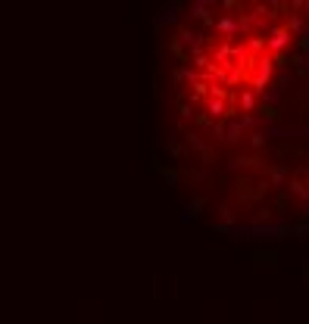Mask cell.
I'll use <instances>...</instances> for the list:
<instances>
[{
	"label": "cell",
	"instance_id": "9",
	"mask_svg": "<svg viewBox=\"0 0 309 324\" xmlns=\"http://www.w3.org/2000/svg\"><path fill=\"white\" fill-rule=\"evenodd\" d=\"M206 109H210V115H213V119H225L231 106L225 103V100H210V103H206Z\"/></svg>",
	"mask_w": 309,
	"mask_h": 324
},
{
	"label": "cell",
	"instance_id": "18",
	"mask_svg": "<svg viewBox=\"0 0 309 324\" xmlns=\"http://www.w3.org/2000/svg\"><path fill=\"white\" fill-rule=\"evenodd\" d=\"M300 53H306V56H309V28L300 35Z\"/></svg>",
	"mask_w": 309,
	"mask_h": 324
},
{
	"label": "cell",
	"instance_id": "15",
	"mask_svg": "<svg viewBox=\"0 0 309 324\" xmlns=\"http://www.w3.org/2000/svg\"><path fill=\"white\" fill-rule=\"evenodd\" d=\"M210 100H231V94H228V87H225V84L213 81V84H210Z\"/></svg>",
	"mask_w": 309,
	"mask_h": 324
},
{
	"label": "cell",
	"instance_id": "5",
	"mask_svg": "<svg viewBox=\"0 0 309 324\" xmlns=\"http://www.w3.org/2000/svg\"><path fill=\"white\" fill-rule=\"evenodd\" d=\"M203 32H194V28H185L182 35H178V41H182V44H188L191 50H200V44H203Z\"/></svg>",
	"mask_w": 309,
	"mask_h": 324
},
{
	"label": "cell",
	"instance_id": "22",
	"mask_svg": "<svg viewBox=\"0 0 309 324\" xmlns=\"http://www.w3.org/2000/svg\"><path fill=\"white\" fill-rule=\"evenodd\" d=\"M303 10H306V16H309V0H306V7H303Z\"/></svg>",
	"mask_w": 309,
	"mask_h": 324
},
{
	"label": "cell",
	"instance_id": "16",
	"mask_svg": "<svg viewBox=\"0 0 309 324\" xmlns=\"http://www.w3.org/2000/svg\"><path fill=\"white\" fill-rule=\"evenodd\" d=\"M260 112H263V119H266V122L278 119V106H272V103H263V106H260Z\"/></svg>",
	"mask_w": 309,
	"mask_h": 324
},
{
	"label": "cell",
	"instance_id": "1",
	"mask_svg": "<svg viewBox=\"0 0 309 324\" xmlns=\"http://www.w3.org/2000/svg\"><path fill=\"white\" fill-rule=\"evenodd\" d=\"M272 75H275V60H272V53H263L260 63H256V69H253V75H250V91L253 94H266Z\"/></svg>",
	"mask_w": 309,
	"mask_h": 324
},
{
	"label": "cell",
	"instance_id": "19",
	"mask_svg": "<svg viewBox=\"0 0 309 324\" xmlns=\"http://www.w3.org/2000/svg\"><path fill=\"white\" fill-rule=\"evenodd\" d=\"M288 7H291V13H300V10L306 7V0H291V4H288Z\"/></svg>",
	"mask_w": 309,
	"mask_h": 324
},
{
	"label": "cell",
	"instance_id": "20",
	"mask_svg": "<svg viewBox=\"0 0 309 324\" xmlns=\"http://www.w3.org/2000/svg\"><path fill=\"white\" fill-rule=\"evenodd\" d=\"M213 134H216V137L222 140V137H225V128H222V125H213Z\"/></svg>",
	"mask_w": 309,
	"mask_h": 324
},
{
	"label": "cell",
	"instance_id": "3",
	"mask_svg": "<svg viewBox=\"0 0 309 324\" xmlns=\"http://www.w3.org/2000/svg\"><path fill=\"white\" fill-rule=\"evenodd\" d=\"M213 28H216L219 35H225V41H228V44L241 35V25H238V19H235V16H219Z\"/></svg>",
	"mask_w": 309,
	"mask_h": 324
},
{
	"label": "cell",
	"instance_id": "14",
	"mask_svg": "<svg viewBox=\"0 0 309 324\" xmlns=\"http://www.w3.org/2000/svg\"><path fill=\"white\" fill-rule=\"evenodd\" d=\"M238 103H241V109H244V112H250V109L256 106V94L244 87V91H241V97H238Z\"/></svg>",
	"mask_w": 309,
	"mask_h": 324
},
{
	"label": "cell",
	"instance_id": "13",
	"mask_svg": "<svg viewBox=\"0 0 309 324\" xmlns=\"http://www.w3.org/2000/svg\"><path fill=\"white\" fill-rule=\"evenodd\" d=\"M191 63L197 66V72H200V69L206 72V69H210V66H213V63H210V56H206V53H203V50H191Z\"/></svg>",
	"mask_w": 309,
	"mask_h": 324
},
{
	"label": "cell",
	"instance_id": "6",
	"mask_svg": "<svg viewBox=\"0 0 309 324\" xmlns=\"http://www.w3.org/2000/svg\"><path fill=\"white\" fill-rule=\"evenodd\" d=\"M291 66H294V72L300 75L303 81H309V56H306V53H297V56H291Z\"/></svg>",
	"mask_w": 309,
	"mask_h": 324
},
{
	"label": "cell",
	"instance_id": "12",
	"mask_svg": "<svg viewBox=\"0 0 309 324\" xmlns=\"http://www.w3.org/2000/svg\"><path fill=\"white\" fill-rule=\"evenodd\" d=\"M166 47L175 53V60H178V63H188V60H191V53H185V47H182V41H178V38H172Z\"/></svg>",
	"mask_w": 309,
	"mask_h": 324
},
{
	"label": "cell",
	"instance_id": "7",
	"mask_svg": "<svg viewBox=\"0 0 309 324\" xmlns=\"http://www.w3.org/2000/svg\"><path fill=\"white\" fill-rule=\"evenodd\" d=\"M175 22H178V4L166 7V13L157 19V28H166V25H175Z\"/></svg>",
	"mask_w": 309,
	"mask_h": 324
},
{
	"label": "cell",
	"instance_id": "11",
	"mask_svg": "<svg viewBox=\"0 0 309 324\" xmlns=\"http://www.w3.org/2000/svg\"><path fill=\"white\" fill-rule=\"evenodd\" d=\"M244 131H247V128H244V122H241V119H238V122H231V128H228V134H225V143H238Z\"/></svg>",
	"mask_w": 309,
	"mask_h": 324
},
{
	"label": "cell",
	"instance_id": "17",
	"mask_svg": "<svg viewBox=\"0 0 309 324\" xmlns=\"http://www.w3.org/2000/svg\"><path fill=\"white\" fill-rule=\"evenodd\" d=\"M241 7H244V0H222V10H228V13L231 10H241Z\"/></svg>",
	"mask_w": 309,
	"mask_h": 324
},
{
	"label": "cell",
	"instance_id": "2",
	"mask_svg": "<svg viewBox=\"0 0 309 324\" xmlns=\"http://www.w3.org/2000/svg\"><path fill=\"white\" fill-rule=\"evenodd\" d=\"M291 38H294V35L285 28V25H272L269 35H266V50H269L272 56H275V53H285L288 44H291Z\"/></svg>",
	"mask_w": 309,
	"mask_h": 324
},
{
	"label": "cell",
	"instance_id": "10",
	"mask_svg": "<svg viewBox=\"0 0 309 324\" xmlns=\"http://www.w3.org/2000/svg\"><path fill=\"white\" fill-rule=\"evenodd\" d=\"M206 94H210V81H206V78H197V81L191 84V94H188V97L197 103V100H200V97H206Z\"/></svg>",
	"mask_w": 309,
	"mask_h": 324
},
{
	"label": "cell",
	"instance_id": "8",
	"mask_svg": "<svg viewBox=\"0 0 309 324\" xmlns=\"http://www.w3.org/2000/svg\"><path fill=\"white\" fill-rule=\"evenodd\" d=\"M285 28H288L291 35H303V32H306V22H303V16H300V13H294V16H288Z\"/></svg>",
	"mask_w": 309,
	"mask_h": 324
},
{
	"label": "cell",
	"instance_id": "4",
	"mask_svg": "<svg viewBox=\"0 0 309 324\" xmlns=\"http://www.w3.org/2000/svg\"><path fill=\"white\" fill-rule=\"evenodd\" d=\"M188 16H191V19H200L206 28H213V25H216V16L210 13V7H206L203 0H194V4L188 7Z\"/></svg>",
	"mask_w": 309,
	"mask_h": 324
},
{
	"label": "cell",
	"instance_id": "21",
	"mask_svg": "<svg viewBox=\"0 0 309 324\" xmlns=\"http://www.w3.org/2000/svg\"><path fill=\"white\" fill-rule=\"evenodd\" d=\"M182 119H194V109L191 106H182Z\"/></svg>",
	"mask_w": 309,
	"mask_h": 324
}]
</instances>
